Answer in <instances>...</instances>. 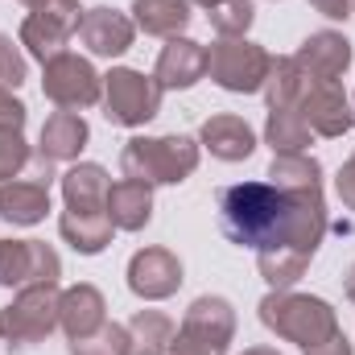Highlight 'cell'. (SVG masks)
I'll return each instance as SVG.
<instances>
[{"label":"cell","mask_w":355,"mask_h":355,"mask_svg":"<svg viewBox=\"0 0 355 355\" xmlns=\"http://www.w3.org/2000/svg\"><path fill=\"white\" fill-rule=\"evenodd\" d=\"M310 87H314V83L302 75V67L293 62V54H289V58H272L268 79H265L268 107H297V103H302V95H306Z\"/></svg>","instance_id":"cell-26"},{"label":"cell","mask_w":355,"mask_h":355,"mask_svg":"<svg viewBox=\"0 0 355 355\" xmlns=\"http://www.w3.org/2000/svg\"><path fill=\"white\" fill-rule=\"evenodd\" d=\"M42 95L62 112H83L103 99V75L83 54L62 50L50 62H42Z\"/></svg>","instance_id":"cell-8"},{"label":"cell","mask_w":355,"mask_h":355,"mask_svg":"<svg viewBox=\"0 0 355 355\" xmlns=\"http://www.w3.org/2000/svg\"><path fill=\"white\" fill-rule=\"evenodd\" d=\"M190 4H202V8H211V4H219V0H190Z\"/></svg>","instance_id":"cell-38"},{"label":"cell","mask_w":355,"mask_h":355,"mask_svg":"<svg viewBox=\"0 0 355 355\" xmlns=\"http://www.w3.org/2000/svg\"><path fill=\"white\" fill-rule=\"evenodd\" d=\"M244 355H281V352H277V347H248Z\"/></svg>","instance_id":"cell-37"},{"label":"cell","mask_w":355,"mask_h":355,"mask_svg":"<svg viewBox=\"0 0 355 355\" xmlns=\"http://www.w3.org/2000/svg\"><path fill=\"white\" fill-rule=\"evenodd\" d=\"M25 79H29V62H25V54H21V42L12 46V37L0 33V87L17 91Z\"/></svg>","instance_id":"cell-31"},{"label":"cell","mask_w":355,"mask_h":355,"mask_svg":"<svg viewBox=\"0 0 355 355\" xmlns=\"http://www.w3.org/2000/svg\"><path fill=\"white\" fill-rule=\"evenodd\" d=\"M207 21L219 37H244L257 21V4L252 0H219L207 8Z\"/></svg>","instance_id":"cell-28"},{"label":"cell","mask_w":355,"mask_h":355,"mask_svg":"<svg viewBox=\"0 0 355 355\" xmlns=\"http://www.w3.org/2000/svg\"><path fill=\"white\" fill-rule=\"evenodd\" d=\"M25 120H29V107L8 87H0V132H25Z\"/></svg>","instance_id":"cell-32"},{"label":"cell","mask_w":355,"mask_h":355,"mask_svg":"<svg viewBox=\"0 0 355 355\" xmlns=\"http://www.w3.org/2000/svg\"><path fill=\"white\" fill-rule=\"evenodd\" d=\"M261 322L277 339L285 343H297L302 352L306 347H318L327 339L339 335V314L327 297H314V293H293V289H272L261 297Z\"/></svg>","instance_id":"cell-2"},{"label":"cell","mask_w":355,"mask_h":355,"mask_svg":"<svg viewBox=\"0 0 355 355\" xmlns=\"http://www.w3.org/2000/svg\"><path fill=\"white\" fill-rule=\"evenodd\" d=\"M58 285H25L17 297L0 310V343L8 347H33L58 331Z\"/></svg>","instance_id":"cell-5"},{"label":"cell","mask_w":355,"mask_h":355,"mask_svg":"<svg viewBox=\"0 0 355 355\" xmlns=\"http://www.w3.org/2000/svg\"><path fill=\"white\" fill-rule=\"evenodd\" d=\"M62 261L46 240H0V289L58 285Z\"/></svg>","instance_id":"cell-10"},{"label":"cell","mask_w":355,"mask_h":355,"mask_svg":"<svg viewBox=\"0 0 355 355\" xmlns=\"http://www.w3.org/2000/svg\"><path fill=\"white\" fill-rule=\"evenodd\" d=\"M352 42L343 37V33H335V29H318V33H310L302 46H297V54H293V62L302 67V75L310 79V83H339L347 71H352Z\"/></svg>","instance_id":"cell-13"},{"label":"cell","mask_w":355,"mask_h":355,"mask_svg":"<svg viewBox=\"0 0 355 355\" xmlns=\"http://www.w3.org/2000/svg\"><path fill=\"white\" fill-rule=\"evenodd\" d=\"M162 83L132 67H112L103 75V116L120 128H141L162 112Z\"/></svg>","instance_id":"cell-7"},{"label":"cell","mask_w":355,"mask_h":355,"mask_svg":"<svg viewBox=\"0 0 355 355\" xmlns=\"http://www.w3.org/2000/svg\"><path fill=\"white\" fill-rule=\"evenodd\" d=\"M91 141V128L87 120L79 116V112H54V116H46V124H42V137H37V157L42 162H50V166H58V162H75L83 149H87Z\"/></svg>","instance_id":"cell-17"},{"label":"cell","mask_w":355,"mask_h":355,"mask_svg":"<svg viewBox=\"0 0 355 355\" xmlns=\"http://www.w3.org/2000/svg\"><path fill=\"white\" fill-rule=\"evenodd\" d=\"M58 232H62V240L79 252V257H99L107 244H112V236H116V223L107 219V211H62V219H58Z\"/></svg>","instance_id":"cell-21"},{"label":"cell","mask_w":355,"mask_h":355,"mask_svg":"<svg viewBox=\"0 0 355 355\" xmlns=\"http://www.w3.org/2000/svg\"><path fill=\"white\" fill-rule=\"evenodd\" d=\"M107 219L116 223V232H145L153 219V186L145 182H116L107 190Z\"/></svg>","instance_id":"cell-20"},{"label":"cell","mask_w":355,"mask_h":355,"mask_svg":"<svg viewBox=\"0 0 355 355\" xmlns=\"http://www.w3.org/2000/svg\"><path fill=\"white\" fill-rule=\"evenodd\" d=\"M182 281H186L182 277V261L170 248H162V244L141 248L128 261V289L141 302H166V297H174L178 289H182Z\"/></svg>","instance_id":"cell-11"},{"label":"cell","mask_w":355,"mask_h":355,"mask_svg":"<svg viewBox=\"0 0 355 355\" xmlns=\"http://www.w3.org/2000/svg\"><path fill=\"white\" fill-rule=\"evenodd\" d=\"M174 318L162 310H137L128 318V339H132V355H170L174 347Z\"/></svg>","instance_id":"cell-25"},{"label":"cell","mask_w":355,"mask_h":355,"mask_svg":"<svg viewBox=\"0 0 355 355\" xmlns=\"http://www.w3.org/2000/svg\"><path fill=\"white\" fill-rule=\"evenodd\" d=\"M71 355H132V339H128V327L120 322H103L95 335L87 339H71L67 343Z\"/></svg>","instance_id":"cell-29"},{"label":"cell","mask_w":355,"mask_h":355,"mask_svg":"<svg viewBox=\"0 0 355 355\" xmlns=\"http://www.w3.org/2000/svg\"><path fill=\"white\" fill-rule=\"evenodd\" d=\"M153 79L162 83V91H190L194 83L207 79V46L190 42V37H170L157 54Z\"/></svg>","instance_id":"cell-16"},{"label":"cell","mask_w":355,"mask_h":355,"mask_svg":"<svg viewBox=\"0 0 355 355\" xmlns=\"http://www.w3.org/2000/svg\"><path fill=\"white\" fill-rule=\"evenodd\" d=\"M327 202L322 186L310 190H277L272 182H240L219 190V232L236 248H293L314 261L327 236Z\"/></svg>","instance_id":"cell-1"},{"label":"cell","mask_w":355,"mask_h":355,"mask_svg":"<svg viewBox=\"0 0 355 355\" xmlns=\"http://www.w3.org/2000/svg\"><path fill=\"white\" fill-rule=\"evenodd\" d=\"M257 268L268 289H293L302 281V272L310 268V257H302L293 248H268V252H257Z\"/></svg>","instance_id":"cell-27"},{"label":"cell","mask_w":355,"mask_h":355,"mask_svg":"<svg viewBox=\"0 0 355 355\" xmlns=\"http://www.w3.org/2000/svg\"><path fill=\"white\" fill-rule=\"evenodd\" d=\"M103 322H107V302H103V293H99L95 285L79 281V285L62 289L58 327L67 331V339H87V335H95Z\"/></svg>","instance_id":"cell-18"},{"label":"cell","mask_w":355,"mask_h":355,"mask_svg":"<svg viewBox=\"0 0 355 355\" xmlns=\"http://www.w3.org/2000/svg\"><path fill=\"white\" fill-rule=\"evenodd\" d=\"M335 194H339V202L355 211V153L339 166V174H335Z\"/></svg>","instance_id":"cell-33"},{"label":"cell","mask_w":355,"mask_h":355,"mask_svg":"<svg viewBox=\"0 0 355 355\" xmlns=\"http://www.w3.org/2000/svg\"><path fill=\"white\" fill-rule=\"evenodd\" d=\"M265 145L272 149V157H293V153H306L314 145V132L297 107H268Z\"/></svg>","instance_id":"cell-24"},{"label":"cell","mask_w":355,"mask_h":355,"mask_svg":"<svg viewBox=\"0 0 355 355\" xmlns=\"http://www.w3.org/2000/svg\"><path fill=\"white\" fill-rule=\"evenodd\" d=\"M33 166V149L25 141V132H0V186L17 182Z\"/></svg>","instance_id":"cell-30"},{"label":"cell","mask_w":355,"mask_h":355,"mask_svg":"<svg viewBox=\"0 0 355 355\" xmlns=\"http://www.w3.org/2000/svg\"><path fill=\"white\" fill-rule=\"evenodd\" d=\"M190 17V0H132V25L149 37H182Z\"/></svg>","instance_id":"cell-23"},{"label":"cell","mask_w":355,"mask_h":355,"mask_svg":"<svg viewBox=\"0 0 355 355\" xmlns=\"http://www.w3.org/2000/svg\"><path fill=\"white\" fill-rule=\"evenodd\" d=\"M352 107H355V95H352Z\"/></svg>","instance_id":"cell-41"},{"label":"cell","mask_w":355,"mask_h":355,"mask_svg":"<svg viewBox=\"0 0 355 355\" xmlns=\"http://www.w3.org/2000/svg\"><path fill=\"white\" fill-rule=\"evenodd\" d=\"M347 4H352V8H355V0H347Z\"/></svg>","instance_id":"cell-40"},{"label":"cell","mask_w":355,"mask_h":355,"mask_svg":"<svg viewBox=\"0 0 355 355\" xmlns=\"http://www.w3.org/2000/svg\"><path fill=\"white\" fill-rule=\"evenodd\" d=\"M202 145L194 137H132L120 149V174L145 186H178L198 170Z\"/></svg>","instance_id":"cell-3"},{"label":"cell","mask_w":355,"mask_h":355,"mask_svg":"<svg viewBox=\"0 0 355 355\" xmlns=\"http://www.w3.org/2000/svg\"><path fill=\"white\" fill-rule=\"evenodd\" d=\"M198 145L215 157V162H248L252 153H257V132H252V124L244 120V116H236V112H215V116H207L202 120V128H198Z\"/></svg>","instance_id":"cell-15"},{"label":"cell","mask_w":355,"mask_h":355,"mask_svg":"<svg viewBox=\"0 0 355 355\" xmlns=\"http://www.w3.org/2000/svg\"><path fill=\"white\" fill-rule=\"evenodd\" d=\"M236 339V306L219 293H202L190 302L170 355H227Z\"/></svg>","instance_id":"cell-4"},{"label":"cell","mask_w":355,"mask_h":355,"mask_svg":"<svg viewBox=\"0 0 355 355\" xmlns=\"http://www.w3.org/2000/svg\"><path fill=\"white\" fill-rule=\"evenodd\" d=\"M306 355H355L352 343H347V335L339 331L335 339H327V343H318V347H306Z\"/></svg>","instance_id":"cell-35"},{"label":"cell","mask_w":355,"mask_h":355,"mask_svg":"<svg viewBox=\"0 0 355 355\" xmlns=\"http://www.w3.org/2000/svg\"><path fill=\"white\" fill-rule=\"evenodd\" d=\"M297 112H302V120L310 124V132H314V137H327V141L347 137L352 124H355L352 95L339 87V83H314V87L302 95Z\"/></svg>","instance_id":"cell-14"},{"label":"cell","mask_w":355,"mask_h":355,"mask_svg":"<svg viewBox=\"0 0 355 355\" xmlns=\"http://www.w3.org/2000/svg\"><path fill=\"white\" fill-rule=\"evenodd\" d=\"M79 17H83L79 0H37V4H29V17L21 21L17 42H21L37 62H50V58L62 54L67 42L75 37Z\"/></svg>","instance_id":"cell-9"},{"label":"cell","mask_w":355,"mask_h":355,"mask_svg":"<svg viewBox=\"0 0 355 355\" xmlns=\"http://www.w3.org/2000/svg\"><path fill=\"white\" fill-rule=\"evenodd\" d=\"M318 17H327V21H347L352 17V4L347 0H306Z\"/></svg>","instance_id":"cell-34"},{"label":"cell","mask_w":355,"mask_h":355,"mask_svg":"<svg viewBox=\"0 0 355 355\" xmlns=\"http://www.w3.org/2000/svg\"><path fill=\"white\" fill-rule=\"evenodd\" d=\"M62 182V202L71 211H107V190H112V178L103 166L95 162H79L71 166L67 174L58 178Z\"/></svg>","instance_id":"cell-22"},{"label":"cell","mask_w":355,"mask_h":355,"mask_svg":"<svg viewBox=\"0 0 355 355\" xmlns=\"http://www.w3.org/2000/svg\"><path fill=\"white\" fill-rule=\"evenodd\" d=\"M50 211V182L46 178H17L0 186V219L12 227H33Z\"/></svg>","instance_id":"cell-19"},{"label":"cell","mask_w":355,"mask_h":355,"mask_svg":"<svg viewBox=\"0 0 355 355\" xmlns=\"http://www.w3.org/2000/svg\"><path fill=\"white\" fill-rule=\"evenodd\" d=\"M21 4H37V0H21Z\"/></svg>","instance_id":"cell-39"},{"label":"cell","mask_w":355,"mask_h":355,"mask_svg":"<svg viewBox=\"0 0 355 355\" xmlns=\"http://www.w3.org/2000/svg\"><path fill=\"white\" fill-rule=\"evenodd\" d=\"M343 289H347V297L355 302V265L347 268V272H343Z\"/></svg>","instance_id":"cell-36"},{"label":"cell","mask_w":355,"mask_h":355,"mask_svg":"<svg viewBox=\"0 0 355 355\" xmlns=\"http://www.w3.org/2000/svg\"><path fill=\"white\" fill-rule=\"evenodd\" d=\"M79 42L91 58H120L132 50V37H137V25L128 12L112 8V4H95V8H83L79 17Z\"/></svg>","instance_id":"cell-12"},{"label":"cell","mask_w":355,"mask_h":355,"mask_svg":"<svg viewBox=\"0 0 355 355\" xmlns=\"http://www.w3.org/2000/svg\"><path fill=\"white\" fill-rule=\"evenodd\" d=\"M272 54L265 46L248 42V37H219L215 46H207V75L211 83L232 95H257L265 91Z\"/></svg>","instance_id":"cell-6"}]
</instances>
